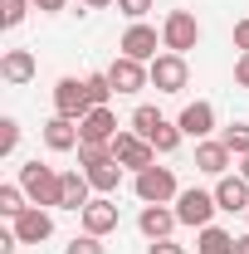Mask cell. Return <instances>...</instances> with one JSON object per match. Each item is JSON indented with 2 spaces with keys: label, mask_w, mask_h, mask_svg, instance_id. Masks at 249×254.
Instances as JSON below:
<instances>
[{
  "label": "cell",
  "mask_w": 249,
  "mask_h": 254,
  "mask_svg": "<svg viewBox=\"0 0 249 254\" xmlns=\"http://www.w3.org/2000/svg\"><path fill=\"white\" fill-rule=\"evenodd\" d=\"M20 186H25V195H30V205L59 210V200H63V171H54V166H44V161L34 157V161L20 166Z\"/></svg>",
  "instance_id": "6da1fadb"
},
{
  "label": "cell",
  "mask_w": 249,
  "mask_h": 254,
  "mask_svg": "<svg viewBox=\"0 0 249 254\" xmlns=\"http://www.w3.org/2000/svg\"><path fill=\"white\" fill-rule=\"evenodd\" d=\"M132 190H137V200H142V205H171V200L181 195L176 171H171V166H147V171H137Z\"/></svg>",
  "instance_id": "7a4b0ae2"
},
{
  "label": "cell",
  "mask_w": 249,
  "mask_h": 254,
  "mask_svg": "<svg viewBox=\"0 0 249 254\" xmlns=\"http://www.w3.org/2000/svg\"><path fill=\"white\" fill-rule=\"evenodd\" d=\"M195 44H200V20L190 10H166V20H161V49L190 54Z\"/></svg>",
  "instance_id": "3957f363"
},
{
  "label": "cell",
  "mask_w": 249,
  "mask_h": 254,
  "mask_svg": "<svg viewBox=\"0 0 249 254\" xmlns=\"http://www.w3.org/2000/svg\"><path fill=\"white\" fill-rule=\"evenodd\" d=\"M171 205H176V220L190 225V230L215 225V210H220V205H215V190H200V186H186L176 200H171Z\"/></svg>",
  "instance_id": "277c9868"
},
{
  "label": "cell",
  "mask_w": 249,
  "mask_h": 254,
  "mask_svg": "<svg viewBox=\"0 0 249 254\" xmlns=\"http://www.w3.org/2000/svg\"><path fill=\"white\" fill-rule=\"evenodd\" d=\"M54 113H59V118H73V123H83V118L93 113L88 83H83V78H73V73H63L59 83H54Z\"/></svg>",
  "instance_id": "5b68a950"
},
{
  "label": "cell",
  "mask_w": 249,
  "mask_h": 254,
  "mask_svg": "<svg viewBox=\"0 0 249 254\" xmlns=\"http://www.w3.org/2000/svg\"><path fill=\"white\" fill-rule=\"evenodd\" d=\"M147 68H152V88H156V93H181V88L190 83V64H186V54L161 49Z\"/></svg>",
  "instance_id": "8992f818"
},
{
  "label": "cell",
  "mask_w": 249,
  "mask_h": 254,
  "mask_svg": "<svg viewBox=\"0 0 249 254\" xmlns=\"http://www.w3.org/2000/svg\"><path fill=\"white\" fill-rule=\"evenodd\" d=\"M108 147H113V157H118V166H123V171H147V166H156V147L147 142V137H137L132 127H127V132H118Z\"/></svg>",
  "instance_id": "52a82bcc"
},
{
  "label": "cell",
  "mask_w": 249,
  "mask_h": 254,
  "mask_svg": "<svg viewBox=\"0 0 249 254\" xmlns=\"http://www.w3.org/2000/svg\"><path fill=\"white\" fill-rule=\"evenodd\" d=\"M118 49H123L127 59H137V64H152L156 49H161V30H152L147 20H137V25H127V30H123Z\"/></svg>",
  "instance_id": "ba28073f"
},
{
  "label": "cell",
  "mask_w": 249,
  "mask_h": 254,
  "mask_svg": "<svg viewBox=\"0 0 249 254\" xmlns=\"http://www.w3.org/2000/svg\"><path fill=\"white\" fill-rule=\"evenodd\" d=\"M108 78H113L118 93H142V88L152 83V68L137 64V59H127V54H118V59L108 64Z\"/></svg>",
  "instance_id": "9c48e42d"
},
{
  "label": "cell",
  "mask_w": 249,
  "mask_h": 254,
  "mask_svg": "<svg viewBox=\"0 0 249 254\" xmlns=\"http://www.w3.org/2000/svg\"><path fill=\"white\" fill-rule=\"evenodd\" d=\"M78 220H83V230H88V235H98V240H103V235H113V230H118L123 210H118V200H113V195H93V200H88V210H83Z\"/></svg>",
  "instance_id": "30bf717a"
},
{
  "label": "cell",
  "mask_w": 249,
  "mask_h": 254,
  "mask_svg": "<svg viewBox=\"0 0 249 254\" xmlns=\"http://www.w3.org/2000/svg\"><path fill=\"white\" fill-rule=\"evenodd\" d=\"M10 230H15V240H20V245H44V240L54 235V215H49L44 205H30L20 220H10Z\"/></svg>",
  "instance_id": "8fae6325"
},
{
  "label": "cell",
  "mask_w": 249,
  "mask_h": 254,
  "mask_svg": "<svg viewBox=\"0 0 249 254\" xmlns=\"http://www.w3.org/2000/svg\"><path fill=\"white\" fill-rule=\"evenodd\" d=\"M215 205L225 210V215H245L249 210V181L240 176V171H235V176H230V171L215 176Z\"/></svg>",
  "instance_id": "7c38bea8"
},
{
  "label": "cell",
  "mask_w": 249,
  "mask_h": 254,
  "mask_svg": "<svg viewBox=\"0 0 249 254\" xmlns=\"http://www.w3.org/2000/svg\"><path fill=\"white\" fill-rule=\"evenodd\" d=\"M34 73H39L34 49H5V54H0V78H5L10 88H25Z\"/></svg>",
  "instance_id": "4fadbf2b"
},
{
  "label": "cell",
  "mask_w": 249,
  "mask_h": 254,
  "mask_svg": "<svg viewBox=\"0 0 249 254\" xmlns=\"http://www.w3.org/2000/svg\"><path fill=\"white\" fill-rule=\"evenodd\" d=\"M176 127H181L186 137H195V142H205V137L215 132V103H205V98L186 103V108H181V118H176Z\"/></svg>",
  "instance_id": "5bb4252c"
},
{
  "label": "cell",
  "mask_w": 249,
  "mask_h": 254,
  "mask_svg": "<svg viewBox=\"0 0 249 254\" xmlns=\"http://www.w3.org/2000/svg\"><path fill=\"white\" fill-rule=\"evenodd\" d=\"M176 205H142V215H137V230L147 235V245L152 240H171V230H176Z\"/></svg>",
  "instance_id": "9a60e30c"
},
{
  "label": "cell",
  "mask_w": 249,
  "mask_h": 254,
  "mask_svg": "<svg viewBox=\"0 0 249 254\" xmlns=\"http://www.w3.org/2000/svg\"><path fill=\"white\" fill-rule=\"evenodd\" d=\"M230 161H235V152H230L220 137L195 142V171H205V176H225V171H230Z\"/></svg>",
  "instance_id": "2e32d148"
},
{
  "label": "cell",
  "mask_w": 249,
  "mask_h": 254,
  "mask_svg": "<svg viewBox=\"0 0 249 254\" xmlns=\"http://www.w3.org/2000/svg\"><path fill=\"white\" fill-rule=\"evenodd\" d=\"M93 195H98V190H93V181H88L83 171H63V200H59V210H73V215H83Z\"/></svg>",
  "instance_id": "e0dca14e"
},
{
  "label": "cell",
  "mask_w": 249,
  "mask_h": 254,
  "mask_svg": "<svg viewBox=\"0 0 249 254\" xmlns=\"http://www.w3.org/2000/svg\"><path fill=\"white\" fill-rule=\"evenodd\" d=\"M78 142H83V137H78V123H73V118H59V113H54V118L44 123V147H49V152H78Z\"/></svg>",
  "instance_id": "ac0fdd59"
},
{
  "label": "cell",
  "mask_w": 249,
  "mask_h": 254,
  "mask_svg": "<svg viewBox=\"0 0 249 254\" xmlns=\"http://www.w3.org/2000/svg\"><path fill=\"white\" fill-rule=\"evenodd\" d=\"M78 137H83V142H113V137H118V113H113V108H93V113L78 123Z\"/></svg>",
  "instance_id": "d6986e66"
},
{
  "label": "cell",
  "mask_w": 249,
  "mask_h": 254,
  "mask_svg": "<svg viewBox=\"0 0 249 254\" xmlns=\"http://www.w3.org/2000/svg\"><path fill=\"white\" fill-rule=\"evenodd\" d=\"M83 176L93 181L98 195H118V186H123V166H118V157H103V161H93V166H83Z\"/></svg>",
  "instance_id": "ffe728a7"
},
{
  "label": "cell",
  "mask_w": 249,
  "mask_h": 254,
  "mask_svg": "<svg viewBox=\"0 0 249 254\" xmlns=\"http://www.w3.org/2000/svg\"><path fill=\"white\" fill-rule=\"evenodd\" d=\"M235 240L240 235H230L220 225H205V230H195V254H235Z\"/></svg>",
  "instance_id": "44dd1931"
},
{
  "label": "cell",
  "mask_w": 249,
  "mask_h": 254,
  "mask_svg": "<svg viewBox=\"0 0 249 254\" xmlns=\"http://www.w3.org/2000/svg\"><path fill=\"white\" fill-rule=\"evenodd\" d=\"M25 210H30L25 186H20V181H5V186H0V215H5V220H20Z\"/></svg>",
  "instance_id": "7402d4cb"
},
{
  "label": "cell",
  "mask_w": 249,
  "mask_h": 254,
  "mask_svg": "<svg viewBox=\"0 0 249 254\" xmlns=\"http://www.w3.org/2000/svg\"><path fill=\"white\" fill-rule=\"evenodd\" d=\"M220 142L235 152V161L249 157V123H230V127H220Z\"/></svg>",
  "instance_id": "603a6c76"
},
{
  "label": "cell",
  "mask_w": 249,
  "mask_h": 254,
  "mask_svg": "<svg viewBox=\"0 0 249 254\" xmlns=\"http://www.w3.org/2000/svg\"><path fill=\"white\" fill-rule=\"evenodd\" d=\"M34 0H0V30H20Z\"/></svg>",
  "instance_id": "cb8c5ba5"
},
{
  "label": "cell",
  "mask_w": 249,
  "mask_h": 254,
  "mask_svg": "<svg viewBox=\"0 0 249 254\" xmlns=\"http://www.w3.org/2000/svg\"><path fill=\"white\" fill-rule=\"evenodd\" d=\"M83 83H88V98H93V108H108V103H113V93H118V88H113V78H108V68H103V73H88Z\"/></svg>",
  "instance_id": "d4e9b609"
},
{
  "label": "cell",
  "mask_w": 249,
  "mask_h": 254,
  "mask_svg": "<svg viewBox=\"0 0 249 254\" xmlns=\"http://www.w3.org/2000/svg\"><path fill=\"white\" fill-rule=\"evenodd\" d=\"M156 123H161V113H156L152 103L132 108V132H137V137H152V132H156Z\"/></svg>",
  "instance_id": "484cf974"
},
{
  "label": "cell",
  "mask_w": 249,
  "mask_h": 254,
  "mask_svg": "<svg viewBox=\"0 0 249 254\" xmlns=\"http://www.w3.org/2000/svg\"><path fill=\"white\" fill-rule=\"evenodd\" d=\"M15 147H20V123L0 118V157H15Z\"/></svg>",
  "instance_id": "4316f807"
},
{
  "label": "cell",
  "mask_w": 249,
  "mask_h": 254,
  "mask_svg": "<svg viewBox=\"0 0 249 254\" xmlns=\"http://www.w3.org/2000/svg\"><path fill=\"white\" fill-rule=\"evenodd\" d=\"M63 254H103V240H98V235H88V230H83V235H73V240L63 245Z\"/></svg>",
  "instance_id": "83f0119b"
},
{
  "label": "cell",
  "mask_w": 249,
  "mask_h": 254,
  "mask_svg": "<svg viewBox=\"0 0 249 254\" xmlns=\"http://www.w3.org/2000/svg\"><path fill=\"white\" fill-rule=\"evenodd\" d=\"M118 10H123L127 20L137 25V20H147V15H152V10H156V0H118Z\"/></svg>",
  "instance_id": "f1b7e54d"
},
{
  "label": "cell",
  "mask_w": 249,
  "mask_h": 254,
  "mask_svg": "<svg viewBox=\"0 0 249 254\" xmlns=\"http://www.w3.org/2000/svg\"><path fill=\"white\" fill-rule=\"evenodd\" d=\"M235 49L249 54V15H245V20H235Z\"/></svg>",
  "instance_id": "f546056e"
},
{
  "label": "cell",
  "mask_w": 249,
  "mask_h": 254,
  "mask_svg": "<svg viewBox=\"0 0 249 254\" xmlns=\"http://www.w3.org/2000/svg\"><path fill=\"white\" fill-rule=\"evenodd\" d=\"M147 254H186V250H181L176 240H152V245H147Z\"/></svg>",
  "instance_id": "4dcf8cb0"
},
{
  "label": "cell",
  "mask_w": 249,
  "mask_h": 254,
  "mask_svg": "<svg viewBox=\"0 0 249 254\" xmlns=\"http://www.w3.org/2000/svg\"><path fill=\"white\" fill-rule=\"evenodd\" d=\"M235 83H240V88H249V54H240V59H235Z\"/></svg>",
  "instance_id": "1f68e13d"
},
{
  "label": "cell",
  "mask_w": 249,
  "mask_h": 254,
  "mask_svg": "<svg viewBox=\"0 0 249 254\" xmlns=\"http://www.w3.org/2000/svg\"><path fill=\"white\" fill-rule=\"evenodd\" d=\"M68 5H73V0H34V10H44V15H59Z\"/></svg>",
  "instance_id": "d6a6232c"
},
{
  "label": "cell",
  "mask_w": 249,
  "mask_h": 254,
  "mask_svg": "<svg viewBox=\"0 0 249 254\" xmlns=\"http://www.w3.org/2000/svg\"><path fill=\"white\" fill-rule=\"evenodd\" d=\"M78 5H83V10H108L113 0H78Z\"/></svg>",
  "instance_id": "836d02e7"
},
{
  "label": "cell",
  "mask_w": 249,
  "mask_h": 254,
  "mask_svg": "<svg viewBox=\"0 0 249 254\" xmlns=\"http://www.w3.org/2000/svg\"><path fill=\"white\" fill-rule=\"evenodd\" d=\"M235 254H249V235H240V240H235Z\"/></svg>",
  "instance_id": "e575fe53"
},
{
  "label": "cell",
  "mask_w": 249,
  "mask_h": 254,
  "mask_svg": "<svg viewBox=\"0 0 249 254\" xmlns=\"http://www.w3.org/2000/svg\"><path fill=\"white\" fill-rule=\"evenodd\" d=\"M235 166H240V176H245V181H249V157H240V161H235Z\"/></svg>",
  "instance_id": "d590c367"
},
{
  "label": "cell",
  "mask_w": 249,
  "mask_h": 254,
  "mask_svg": "<svg viewBox=\"0 0 249 254\" xmlns=\"http://www.w3.org/2000/svg\"><path fill=\"white\" fill-rule=\"evenodd\" d=\"M245 220H249V210H245Z\"/></svg>",
  "instance_id": "8d00e7d4"
}]
</instances>
